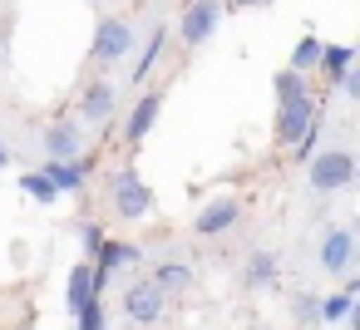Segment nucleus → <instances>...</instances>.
<instances>
[{
    "mask_svg": "<svg viewBox=\"0 0 360 330\" xmlns=\"http://www.w3.org/2000/svg\"><path fill=\"white\" fill-rule=\"evenodd\" d=\"M306 183H311L316 192H340V187H350V183H355V153L326 148L321 158L306 163Z\"/></svg>",
    "mask_w": 360,
    "mask_h": 330,
    "instance_id": "obj_1",
    "label": "nucleus"
},
{
    "mask_svg": "<svg viewBox=\"0 0 360 330\" xmlns=\"http://www.w3.org/2000/svg\"><path fill=\"white\" fill-rule=\"evenodd\" d=\"M114 212H119L124 222H139V217L153 212V187L139 178V168H124V173L114 178Z\"/></svg>",
    "mask_w": 360,
    "mask_h": 330,
    "instance_id": "obj_2",
    "label": "nucleus"
},
{
    "mask_svg": "<svg viewBox=\"0 0 360 330\" xmlns=\"http://www.w3.org/2000/svg\"><path fill=\"white\" fill-rule=\"evenodd\" d=\"M134 50V25L124 20V15H109V20H99V30H94V60L99 65H119L124 55Z\"/></svg>",
    "mask_w": 360,
    "mask_h": 330,
    "instance_id": "obj_3",
    "label": "nucleus"
},
{
    "mask_svg": "<svg viewBox=\"0 0 360 330\" xmlns=\"http://www.w3.org/2000/svg\"><path fill=\"white\" fill-rule=\"evenodd\" d=\"M163 310H168V296H163L153 281H134V286L124 291V315H129L134 325H158Z\"/></svg>",
    "mask_w": 360,
    "mask_h": 330,
    "instance_id": "obj_4",
    "label": "nucleus"
},
{
    "mask_svg": "<svg viewBox=\"0 0 360 330\" xmlns=\"http://www.w3.org/2000/svg\"><path fill=\"white\" fill-rule=\"evenodd\" d=\"M40 143H45V158H50V163H75V158H84V128H79L75 119L50 124V128L40 133Z\"/></svg>",
    "mask_w": 360,
    "mask_h": 330,
    "instance_id": "obj_5",
    "label": "nucleus"
},
{
    "mask_svg": "<svg viewBox=\"0 0 360 330\" xmlns=\"http://www.w3.org/2000/svg\"><path fill=\"white\" fill-rule=\"evenodd\" d=\"M217 20H222V0H198V6H188L183 11V45L188 50H202L207 40H212V30H217Z\"/></svg>",
    "mask_w": 360,
    "mask_h": 330,
    "instance_id": "obj_6",
    "label": "nucleus"
},
{
    "mask_svg": "<svg viewBox=\"0 0 360 330\" xmlns=\"http://www.w3.org/2000/svg\"><path fill=\"white\" fill-rule=\"evenodd\" d=\"M321 271H330V276H350V266H355V232L350 227H330L326 237H321Z\"/></svg>",
    "mask_w": 360,
    "mask_h": 330,
    "instance_id": "obj_7",
    "label": "nucleus"
},
{
    "mask_svg": "<svg viewBox=\"0 0 360 330\" xmlns=\"http://www.w3.org/2000/svg\"><path fill=\"white\" fill-rule=\"evenodd\" d=\"M316 119H326V104L306 99V104H296V109H276V128H271V133H276V143H281V148H291V143L316 124Z\"/></svg>",
    "mask_w": 360,
    "mask_h": 330,
    "instance_id": "obj_8",
    "label": "nucleus"
},
{
    "mask_svg": "<svg viewBox=\"0 0 360 330\" xmlns=\"http://www.w3.org/2000/svg\"><path fill=\"white\" fill-rule=\"evenodd\" d=\"M134 261H143V246H134V242H104V251L89 261V266H94V296L114 281L119 266H134Z\"/></svg>",
    "mask_w": 360,
    "mask_h": 330,
    "instance_id": "obj_9",
    "label": "nucleus"
},
{
    "mask_svg": "<svg viewBox=\"0 0 360 330\" xmlns=\"http://www.w3.org/2000/svg\"><path fill=\"white\" fill-rule=\"evenodd\" d=\"M237 217H242V202H237V197H212V202L193 217V232H198V237H222V232L237 227Z\"/></svg>",
    "mask_w": 360,
    "mask_h": 330,
    "instance_id": "obj_10",
    "label": "nucleus"
},
{
    "mask_svg": "<svg viewBox=\"0 0 360 330\" xmlns=\"http://www.w3.org/2000/svg\"><path fill=\"white\" fill-rule=\"evenodd\" d=\"M158 114H163V89H148L134 109H129V124H124V138L129 143H143L148 133H153V124H158Z\"/></svg>",
    "mask_w": 360,
    "mask_h": 330,
    "instance_id": "obj_11",
    "label": "nucleus"
},
{
    "mask_svg": "<svg viewBox=\"0 0 360 330\" xmlns=\"http://www.w3.org/2000/svg\"><path fill=\"white\" fill-rule=\"evenodd\" d=\"M75 109H79V119L84 124H109L114 119V84H84L79 89V99H75Z\"/></svg>",
    "mask_w": 360,
    "mask_h": 330,
    "instance_id": "obj_12",
    "label": "nucleus"
},
{
    "mask_svg": "<svg viewBox=\"0 0 360 330\" xmlns=\"http://www.w3.org/2000/svg\"><path fill=\"white\" fill-rule=\"evenodd\" d=\"M89 173H94V153H84L75 163H45V178L55 183V192H79L89 183Z\"/></svg>",
    "mask_w": 360,
    "mask_h": 330,
    "instance_id": "obj_13",
    "label": "nucleus"
},
{
    "mask_svg": "<svg viewBox=\"0 0 360 330\" xmlns=\"http://www.w3.org/2000/svg\"><path fill=\"white\" fill-rule=\"evenodd\" d=\"M89 301H94V266H89V261H75V266H70V286H65V305L79 315Z\"/></svg>",
    "mask_w": 360,
    "mask_h": 330,
    "instance_id": "obj_14",
    "label": "nucleus"
},
{
    "mask_svg": "<svg viewBox=\"0 0 360 330\" xmlns=\"http://www.w3.org/2000/svg\"><path fill=\"white\" fill-rule=\"evenodd\" d=\"M306 99H311L306 74H296V70H276V109H296V104H306Z\"/></svg>",
    "mask_w": 360,
    "mask_h": 330,
    "instance_id": "obj_15",
    "label": "nucleus"
},
{
    "mask_svg": "<svg viewBox=\"0 0 360 330\" xmlns=\"http://www.w3.org/2000/svg\"><path fill=\"white\" fill-rule=\"evenodd\" d=\"M321 70L330 79V89L340 84L345 70H355V45H321Z\"/></svg>",
    "mask_w": 360,
    "mask_h": 330,
    "instance_id": "obj_16",
    "label": "nucleus"
},
{
    "mask_svg": "<svg viewBox=\"0 0 360 330\" xmlns=\"http://www.w3.org/2000/svg\"><path fill=\"white\" fill-rule=\"evenodd\" d=\"M148 281H153L163 296H168V291H188V286H193V266H183V261H158Z\"/></svg>",
    "mask_w": 360,
    "mask_h": 330,
    "instance_id": "obj_17",
    "label": "nucleus"
},
{
    "mask_svg": "<svg viewBox=\"0 0 360 330\" xmlns=\"http://www.w3.org/2000/svg\"><path fill=\"white\" fill-rule=\"evenodd\" d=\"M163 50H168V25H153V35H148V45H143V55H139V65H134V79H139V84L153 74V65L163 60Z\"/></svg>",
    "mask_w": 360,
    "mask_h": 330,
    "instance_id": "obj_18",
    "label": "nucleus"
},
{
    "mask_svg": "<svg viewBox=\"0 0 360 330\" xmlns=\"http://www.w3.org/2000/svg\"><path fill=\"white\" fill-rule=\"evenodd\" d=\"M271 281H276V256H271V251H252V256H247V271H242V286L262 291V286H271Z\"/></svg>",
    "mask_w": 360,
    "mask_h": 330,
    "instance_id": "obj_19",
    "label": "nucleus"
},
{
    "mask_svg": "<svg viewBox=\"0 0 360 330\" xmlns=\"http://www.w3.org/2000/svg\"><path fill=\"white\" fill-rule=\"evenodd\" d=\"M350 310H355V296H350V291H330V296H321V320H326V325H345Z\"/></svg>",
    "mask_w": 360,
    "mask_h": 330,
    "instance_id": "obj_20",
    "label": "nucleus"
},
{
    "mask_svg": "<svg viewBox=\"0 0 360 330\" xmlns=\"http://www.w3.org/2000/svg\"><path fill=\"white\" fill-rule=\"evenodd\" d=\"M316 65H321V40H316V35H301L296 50H291V65H286V70L306 74V70H316Z\"/></svg>",
    "mask_w": 360,
    "mask_h": 330,
    "instance_id": "obj_21",
    "label": "nucleus"
},
{
    "mask_svg": "<svg viewBox=\"0 0 360 330\" xmlns=\"http://www.w3.org/2000/svg\"><path fill=\"white\" fill-rule=\"evenodd\" d=\"M20 192L35 197L40 207H55V202H60V192H55V183H50L45 173H25V178H20Z\"/></svg>",
    "mask_w": 360,
    "mask_h": 330,
    "instance_id": "obj_22",
    "label": "nucleus"
},
{
    "mask_svg": "<svg viewBox=\"0 0 360 330\" xmlns=\"http://www.w3.org/2000/svg\"><path fill=\"white\" fill-rule=\"evenodd\" d=\"M291 315H296V325L316 330V325H321V296H296V301H291Z\"/></svg>",
    "mask_w": 360,
    "mask_h": 330,
    "instance_id": "obj_23",
    "label": "nucleus"
},
{
    "mask_svg": "<svg viewBox=\"0 0 360 330\" xmlns=\"http://www.w3.org/2000/svg\"><path fill=\"white\" fill-rule=\"evenodd\" d=\"M79 242H84V261H89V256H99V251H104V242H109V237H104V227H99V222H84V227H79Z\"/></svg>",
    "mask_w": 360,
    "mask_h": 330,
    "instance_id": "obj_24",
    "label": "nucleus"
},
{
    "mask_svg": "<svg viewBox=\"0 0 360 330\" xmlns=\"http://www.w3.org/2000/svg\"><path fill=\"white\" fill-rule=\"evenodd\" d=\"M75 320H79V330H109V325H104V305H99V296H94Z\"/></svg>",
    "mask_w": 360,
    "mask_h": 330,
    "instance_id": "obj_25",
    "label": "nucleus"
},
{
    "mask_svg": "<svg viewBox=\"0 0 360 330\" xmlns=\"http://www.w3.org/2000/svg\"><path fill=\"white\" fill-rule=\"evenodd\" d=\"M335 89H340V94H350V99H360V70H345Z\"/></svg>",
    "mask_w": 360,
    "mask_h": 330,
    "instance_id": "obj_26",
    "label": "nucleus"
},
{
    "mask_svg": "<svg viewBox=\"0 0 360 330\" xmlns=\"http://www.w3.org/2000/svg\"><path fill=\"white\" fill-rule=\"evenodd\" d=\"M232 11H262V6H271V0H227Z\"/></svg>",
    "mask_w": 360,
    "mask_h": 330,
    "instance_id": "obj_27",
    "label": "nucleus"
},
{
    "mask_svg": "<svg viewBox=\"0 0 360 330\" xmlns=\"http://www.w3.org/2000/svg\"><path fill=\"white\" fill-rule=\"evenodd\" d=\"M0 168H11V148L6 143H0Z\"/></svg>",
    "mask_w": 360,
    "mask_h": 330,
    "instance_id": "obj_28",
    "label": "nucleus"
},
{
    "mask_svg": "<svg viewBox=\"0 0 360 330\" xmlns=\"http://www.w3.org/2000/svg\"><path fill=\"white\" fill-rule=\"evenodd\" d=\"M247 330H266V325H247Z\"/></svg>",
    "mask_w": 360,
    "mask_h": 330,
    "instance_id": "obj_29",
    "label": "nucleus"
},
{
    "mask_svg": "<svg viewBox=\"0 0 360 330\" xmlns=\"http://www.w3.org/2000/svg\"><path fill=\"white\" fill-rule=\"evenodd\" d=\"M188 6H198V0H188Z\"/></svg>",
    "mask_w": 360,
    "mask_h": 330,
    "instance_id": "obj_30",
    "label": "nucleus"
}]
</instances>
